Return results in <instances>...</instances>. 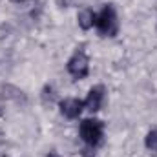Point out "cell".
Wrapping results in <instances>:
<instances>
[{
  "instance_id": "6da1fadb",
  "label": "cell",
  "mask_w": 157,
  "mask_h": 157,
  "mask_svg": "<svg viewBox=\"0 0 157 157\" xmlns=\"http://www.w3.org/2000/svg\"><path fill=\"white\" fill-rule=\"evenodd\" d=\"M80 139L88 144V146H97L102 141V132H104V124L99 119H84L80 122Z\"/></svg>"
},
{
  "instance_id": "7a4b0ae2",
  "label": "cell",
  "mask_w": 157,
  "mask_h": 157,
  "mask_svg": "<svg viewBox=\"0 0 157 157\" xmlns=\"http://www.w3.org/2000/svg\"><path fill=\"white\" fill-rule=\"evenodd\" d=\"M95 26L97 29L106 35V37H115L119 31V22H117V15H115V9L112 6H104L102 11L97 15L95 18Z\"/></svg>"
},
{
  "instance_id": "3957f363",
  "label": "cell",
  "mask_w": 157,
  "mask_h": 157,
  "mask_svg": "<svg viewBox=\"0 0 157 157\" xmlns=\"http://www.w3.org/2000/svg\"><path fill=\"white\" fill-rule=\"evenodd\" d=\"M68 71L75 78H84L90 73V59L84 51H77L70 60H68Z\"/></svg>"
},
{
  "instance_id": "277c9868",
  "label": "cell",
  "mask_w": 157,
  "mask_h": 157,
  "mask_svg": "<svg viewBox=\"0 0 157 157\" xmlns=\"http://www.w3.org/2000/svg\"><path fill=\"white\" fill-rule=\"evenodd\" d=\"M104 102V86H93L84 101V106L90 112H99Z\"/></svg>"
},
{
  "instance_id": "5b68a950",
  "label": "cell",
  "mask_w": 157,
  "mask_h": 157,
  "mask_svg": "<svg viewBox=\"0 0 157 157\" xmlns=\"http://www.w3.org/2000/svg\"><path fill=\"white\" fill-rule=\"evenodd\" d=\"M82 108H84V102L78 99H73V97H68L60 102V113L68 119H77L82 112Z\"/></svg>"
},
{
  "instance_id": "8992f818",
  "label": "cell",
  "mask_w": 157,
  "mask_h": 157,
  "mask_svg": "<svg viewBox=\"0 0 157 157\" xmlns=\"http://www.w3.org/2000/svg\"><path fill=\"white\" fill-rule=\"evenodd\" d=\"M95 18H97V13H93L91 9H82L78 13V26L82 29H90L95 26Z\"/></svg>"
},
{
  "instance_id": "52a82bcc",
  "label": "cell",
  "mask_w": 157,
  "mask_h": 157,
  "mask_svg": "<svg viewBox=\"0 0 157 157\" xmlns=\"http://www.w3.org/2000/svg\"><path fill=\"white\" fill-rule=\"evenodd\" d=\"M144 144H146V148H148V150L157 152V130L148 132V135H146V139H144Z\"/></svg>"
},
{
  "instance_id": "ba28073f",
  "label": "cell",
  "mask_w": 157,
  "mask_h": 157,
  "mask_svg": "<svg viewBox=\"0 0 157 157\" xmlns=\"http://www.w3.org/2000/svg\"><path fill=\"white\" fill-rule=\"evenodd\" d=\"M42 99H44V102H46V104H48V102H53V101H55V93H53V88H51V86H46V88H44Z\"/></svg>"
},
{
  "instance_id": "9c48e42d",
  "label": "cell",
  "mask_w": 157,
  "mask_h": 157,
  "mask_svg": "<svg viewBox=\"0 0 157 157\" xmlns=\"http://www.w3.org/2000/svg\"><path fill=\"white\" fill-rule=\"evenodd\" d=\"M82 155H84V157H95V155H93V152H91V150H88V148H86V150H82Z\"/></svg>"
},
{
  "instance_id": "30bf717a",
  "label": "cell",
  "mask_w": 157,
  "mask_h": 157,
  "mask_svg": "<svg viewBox=\"0 0 157 157\" xmlns=\"http://www.w3.org/2000/svg\"><path fill=\"white\" fill-rule=\"evenodd\" d=\"M48 157H60V155H57V154H49Z\"/></svg>"
}]
</instances>
